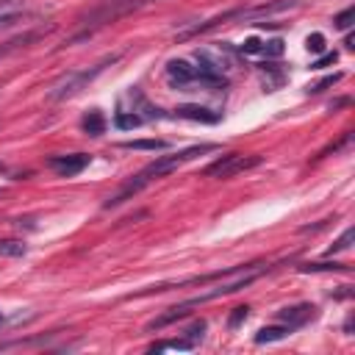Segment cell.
<instances>
[{"label":"cell","instance_id":"6da1fadb","mask_svg":"<svg viewBox=\"0 0 355 355\" xmlns=\"http://www.w3.org/2000/svg\"><path fill=\"white\" fill-rule=\"evenodd\" d=\"M266 269H269V266H261V263L227 269V272L219 277V283H214L211 288H205V291H200L197 297H189V300H183V302H178V305H172V308H166V313H161V316H155L153 322H147V330H161V327H166V324H172V322H178V319H183L191 308H197V305H202V302H208V300H216V297H225V294H233V291L250 286V283L258 280Z\"/></svg>","mask_w":355,"mask_h":355},{"label":"cell","instance_id":"5b68a950","mask_svg":"<svg viewBox=\"0 0 355 355\" xmlns=\"http://www.w3.org/2000/svg\"><path fill=\"white\" fill-rule=\"evenodd\" d=\"M144 3H150V0H100V6L89 11V17H86V25H89V28H97V25L114 22L116 17H122V14L133 11V8L144 6Z\"/></svg>","mask_w":355,"mask_h":355},{"label":"cell","instance_id":"2e32d148","mask_svg":"<svg viewBox=\"0 0 355 355\" xmlns=\"http://www.w3.org/2000/svg\"><path fill=\"white\" fill-rule=\"evenodd\" d=\"M125 150H166L169 144L164 139H139V141H125Z\"/></svg>","mask_w":355,"mask_h":355},{"label":"cell","instance_id":"7402d4cb","mask_svg":"<svg viewBox=\"0 0 355 355\" xmlns=\"http://www.w3.org/2000/svg\"><path fill=\"white\" fill-rule=\"evenodd\" d=\"M305 47H308V53H324V36L322 33H311L305 39Z\"/></svg>","mask_w":355,"mask_h":355},{"label":"cell","instance_id":"d4e9b609","mask_svg":"<svg viewBox=\"0 0 355 355\" xmlns=\"http://www.w3.org/2000/svg\"><path fill=\"white\" fill-rule=\"evenodd\" d=\"M202 330H205V322H202V319H197V322H191V324L186 327V336H189V338H194V341H200V338H202Z\"/></svg>","mask_w":355,"mask_h":355},{"label":"cell","instance_id":"7c38bea8","mask_svg":"<svg viewBox=\"0 0 355 355\" xmlns=\"http://www.w3.org/2000/svg\"><path fill=\"white\" fill-rule=\"evenodd\" d=\"M286 336H291V327H288V324H269V327H261V330L255 333V344L280 341V338H286Z\"/></svg>","mask_w":355,"mask_h":355},{"label":"cell","instance_id":"9a60e30c","mask_svg":"<svg viewBox=\"0 0 355 355\" xmlns=\"http://www.w3.org/2000/svg\"><path fill=\"white\" fill-rule=\"evenodd\" d=\"M25 252H28L25 241H19V239H0V255H6V258H19V255H25Z\"/></svg>","mask_w":355,"mask_h":355},{"label":"cell","instance_id":"d6986e66","mask_svg":"<svg viewBox=\"0 0 355 355\" xmlns=\"http://www.w3.org/2000/svg\"><path fill=\"white\" fill-rule=\"evenodd\" d=\"M302 272H344L347 266L344 263H305V266H300Z\"/></svg>","mask_w":355,"mask_h":355},{"label":"cell","instance_id":"ffe728a7","mask_svg":"<svg viewBox=\"0 0 355 355\" xmlns=\"http://www.w3.org/2000/svg\"><path fill=\"white\" fill-rule=\"evenodd\" d=\"M341 80V72H333V75H327V78H322L319 83H313V86H308V92L311 94H319V92H324L327 86H333V83H338Z\"/></svg>","mask_w":355,"mask_h":355},{"label":"cell","instance_id":"52a82bcc","mask_svg":"<svg viewBox=\"0 0 355 355\" xmlns=\"http://www.w3.org/2000/svg\"><path fill=\"white\" fill-rule=\"evenodd\" d=\"M166 78H169L172 86L186 89V86L197 83V69L186 58H172V61H166Z\"/></svg>","mask_w":355,"mask_h":355},{"label":"cell","instance_id":"4316f807","mask_svg":"<svg viewBox=\"0 0 355 355\" xmlns=\"http://www.w3.org/2000/svg\"><path fill=\"white\" fill-rule=\"evenodd\" d=\"M0 324H3V313H0Z\"/></svg>","mask_w":355,"mask_h":355},{"label":"cell","instance_id":"3957f363","mask_svg":"<svg viewBox=\"0 0 355 355\" xmlns=\"http://www.w3.org/2000/svg\"><path fill=\"white\" fill-rule=\"evenodd\" d=\"M111 61H116V55H111V58H105V61H100L94 69H83V72H69L67 78H61L53 89H50V100H67V97H72V94H78L86 83H92L94 80V75H100Z\"/></svg>","mask_w":355,"mask_h":355},{"label":"cell","instance_id":"ba28073f","mask_svg":"<svg viewBox=\"0 0 355 355\" xmlns=\"http://www.w3.org/2000/svg\"><path fill=\"white\" fill-rule=\"evenodd\" d=\"M313 316H316V308H313V305H308V302H300V305L283 308V311L277 313V319H280L283 324H288L291 330L302 327V324H305V322H311Z\"/></svg>","mask_w":355,"mask_h":355},{"label":"cell","instance_id":"277c9868","mask_svg":"<svg viewBox=\"0 0 355 355\" xmlns=\"http://www.w3.org/2000/svg\"><path fill=\"white\" fill-rule=\"evenodd\" d=\"M258 164H261L258 155L227 153V155L216 158L214 164H208V166L202 169V175H205V178H233V175H239V172H244V169H250V166H258Z\"/></svg>","mask_w":355,"mask_h":355},{"label":"cell","instance_id":"cb8c5ba5","mask_svg":"<svg viewBox=\"0 0 355 355\" xmlns=\"http://www.w3.org/2000/svg\"><path fill=\"white\" fill-rule=\"evenodd\" d=\"M338 61V53L333 50V53H324L322 58H316L313 64H311V69H324V67H330V64H336Z\"/></svg>","mask_w":355,"mask_h":355},{"label":"cell","instance_id":"44dd1931","mask_svg":"<svg viewBox=\"0 0 355 355\" xmlns=\"http://www.w3.org/2000/svg\"><path fill=\"white\" fill-rule=\"evenodd\" d=\"M352 19H355V8H347V11H341V14L333 17V25L341 28V31H347L352 25Z\"/></svg>","mask_w":355,"mask_h":355},{"label":"cell","instance_id":"8fae6325","mask_svg":"<svg viewBox=\"0 0 355 355\" xmlns=\"http://www.w3.org/2000/svg\"><path fill=\"white\" fill-rule=\"evenodd\" d=\"M80 128H83L86 136H103V133H105V116L94 108V111H89V114L80 119Z\"/></svg>","mask_w":355,"mask_h":355},{"label":"cell","instance_id":"7a4b0ae2","mask_svg":"<svg viewBox=\"0 0 355 355\" xmlns=\"http://www.w3.org/2000/svg\"><path fill=\"white\" fill-rule=\"evenodd\" d=\"M208 150H214V144H194V147H186V150H178V153H169V155H161V158H155L153 164H147L139 175H133L114 197H108L105 200V208H116L119 202H125L128 197H133L136 191H141L150 180H155V178H164V175H169V172H175L178 166H183V164H189V161H194L197 155H202V153H208Z\"/></svg>","mask_w":355,"mask_h":355},{"label":"cell","instance_id":"5bb4252c","mask_svg":"<svg viewBox=\"0 0 355 355\" xmlns=\"http://www.w3.org/2000/svg\"><path fill=\"white\" fill-rule=\"evenodd\" d=\"M141 122H144V116L136 114V111H116V116H114V125H116L119 130H133V128H139Z\"/></svg>","mask_w":355,"mask_h":355},{"label":"cell","instance_id":"9c48e42d","mask_svg":"<svg viewBox=\"0 0 355 355\" xmlns=\"http://www.w3.org/2000/svg\"><path fill=\"white\" fill-rule=\"evenodd\" d=\"M172 116H180V119H191V122H219V114L211 111V108H202V105H178Z\"/></svg>","mask_w":355,"mask_h":355},{"label":"cell","instance_id":"4fadbf2b","mask_svg":"<svg viewBox=\"0 0 355 355\" xmlns=\"http://www.w3.org/2000/svg\"><path fill=\"white\" fill-rule=\"evenodd\" d=\"M194 347H197V341H194V338H189V336H180V338H169V341H158V344H153V347H150V352H164V349L189 352V349H194Z\"/></svg>","mask_w":355,"mask_h":355},{"label":"cell","instance_id":"8992f818","mask_svg":"<svg viewBox=\"0 0 355 355\" xmlns=\"http://www.w3.org/2000/svg\"><path fill=\"white\" fill-rule=\"evenodd\" d=\"M47 166L61 175V178H75L78 172H83L89 166V155L86 153H72V155H53L47 158Z\"/></svg>","mask_w":355,"mask_h":355},{"label":"cell","instance_id":"30bf717a","mask_svg":"<svg viewBox=\"0 0 355 355\" xmlns=\"http://www.w3.org/2000/svg\"><path fill=\"white\" fill-rule=\"evenodd\" d=\"M25 0H0V28H8L19 19V11H22Z\"/></svg>","mask_w":355,"mask_h":355},{"label":"cell","instance_id":"ac0fdd59","mask_svg":"<svg viewBox=\"0 0 355 355\" xmlns=\"http://www.w3.org/2000/svg\"><path fill=\"white\" fill-rule=\"evenodd\" d=\"M261 55H266V58H277V55H283V42H280V39L261 42Z\"/></svg>","mask_w":355,"mask_h":355},{"label":"cell","instance_id":"484cf974","mask_svg":"<svg viewBox=\"0 0 355 355\" xmlns=\"http://www.w3.org/2000/svg\"><path fill=\"white\" fill-rule=\"evenodd\" d=\"M344 44H347V50H352V47H355V39H352V36H347V39H344Z\"/></svg>","mask_w":355,"mask_h":355},{"label":"cell","instance_id":"603a6c76","mask_svg":"<svg viewBox=\"0 0 355 355\" xmlns=\"http://www.w3.org/2000/svg\"><path fill=\"white\" fill-rule=\"evenodd\" d=\"M247 311H250L247 305H239V308H233V313H230V319H227V327H230V330H236V327H239V324L247 319Z\"/></svg>","mask_w":355,"mask_h":355},{"label":"cell","instance_id":"e0dca14e","mask_svg":"<svg viewBox=\"0 0 355 355\" xmlns=\"http://www.w3.org/2000/svg\"><path fill=\"white\" fill-rule=\"evenodd\" d=\"M352 241H355V230L352 227H347L336 241H333V247H327V252L324 255H336V252H344V250H349L352 247Z\"/></svg>","mask_w":355,"mask_h":355}]
</instances>
